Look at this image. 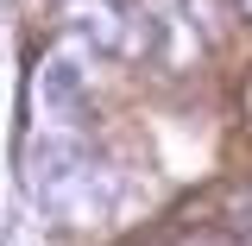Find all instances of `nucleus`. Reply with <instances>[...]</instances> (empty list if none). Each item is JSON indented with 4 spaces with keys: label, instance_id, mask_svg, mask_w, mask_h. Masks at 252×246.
Listing matches in <instances>:
<instances>
[{
    "label": "nucleus",
    "instance_id": "nucleus-4",
    "mask_svg": "<svg viewBox=\"0 0 252 246\" xmlns=\"http://www.w3.org/2000/svg\"><path fill=\"white\" fill-rule=\"evenodd\" d=\"M152 246H240L233 234H215V227H177V234H164Z\"/></svg>",
    "mask_w": 252,
    "mask_h": 246
},
{
    "label": "nucleus",
    "instance_id": "nucleus-5",
    "mask_svg": "<svg viewBox=\"0 0 252 246\" xmlns=\"http://www.w3.org/2000/svg\"><path fill=\"white\" fill-rule=\"evenodd\" d=\"M233 6H240V19H246V26H252V0H233Z\"/></svg>",
    "mask_w": 252,
    "mask_h": 246
},
{
    "label": "nucleus",
    "instance_id": "nucleus-2",
    "mask_svg": "<svg viewBox=\"0 0 252 246\" xmlns=\"http://www.w3.org/2000/svg\"><path fill=\"white\" fill-rule=\"evenodd\" d=\"M57 32L69 38V51L101 63H145L158 51V13L139 0H63Z\"/></svg>",
    "mask_w": 252,
    "mask_h": 246
},
{
    "label": "nucleus",
    "instance_id": "nucleus-3",
    "mask_svg": "<svg viewBox=\"0 0 252 246\" xmlns=\"http://www.w3.org/2000/svg\"><path fill=\"white\" fill-rule=\"evenodd\" d=\"M227 234H233L240 246H252V177L227 196Z\"/></svg>",
    "mask_w": 252,
    "mask_h": 246
},
{
    "label": "nucleus",
    "instance_id": "nucleus-1",
    "mask_svg": "<svg viewBox=\"0 0 252 246\" xmlns=\"http://www.w3.org/2000/svg\"><path fill=\"white\" fill-rule=\"evenodd\" d=\"M26 183L51 227L82 234V227H101V221L120 215V177H114L107 152L82 133V120H51L44 114V133L26 152Z\"/></svg>",
    "mask_w": 252,
    "mask_h": 246
}]
</instances>
